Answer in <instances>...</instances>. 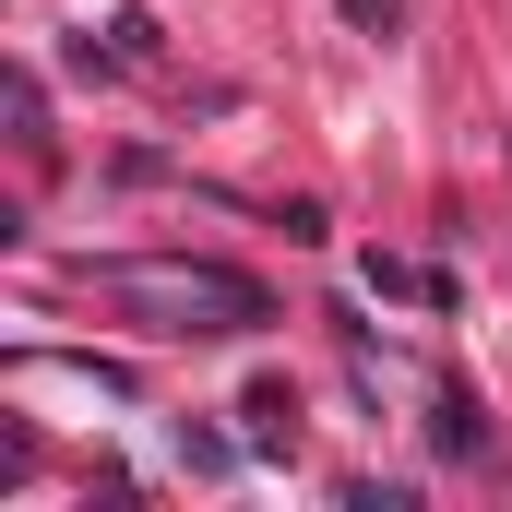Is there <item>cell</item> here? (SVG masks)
Segmentation results:
<instances>
[{
    "mask_svg": "<svg viewBox=\"0 0 512 512\" xmlns=\"http://www.w3.org/2000/svg\"><path fill=\"white\" fill-rule=\"evenodd\" d=\"M96 286L131 310H167V334H251L262 322V286L239 262H108Z\"/></svg>",
    "mask_w": 512,
    "mask_h": 512,
    "instance_id": "cell-1",
    "label": "cell"
}]
</instances>
